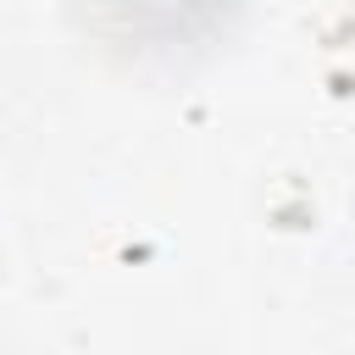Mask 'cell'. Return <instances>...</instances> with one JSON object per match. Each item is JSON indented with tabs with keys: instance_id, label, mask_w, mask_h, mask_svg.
<instances>
[{
	"instance_id": "6da1fadb",
	"label": "cell",
	"mask_w": 355,
	"mask_h": 355,
	"mask_svg": "<svg viewBox=\"0 0 355 355\" xmlns=\"http://www.w3.org/2000/svg\"><path fill=\"white\" fill-rule=\"evenodd\" d=\"M133 6H144V11H189V6H205V0H133Z\"/></svg>"
}]
</instances>
